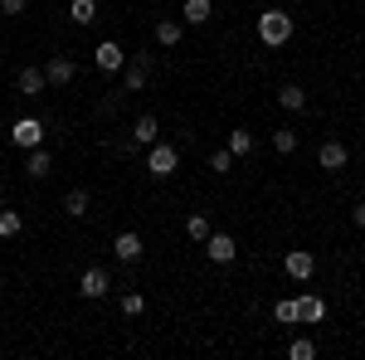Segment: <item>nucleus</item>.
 I'll return each mask as SVG.
<instances>
[{"instance_id":"f257e3e1","label":"nucleus","mask_w":365,"mask_h":360,"mask_svg":"<svg viewBox=\"0 0 365 360\" xmlns=\"http://www.w3.org/2000/svg\"><path fill=\"white\" fill-rule=\"evenodd\" d=\"M258 39H263L268 49L287 44V39H292V15L278 10V5H273V10H263V15H258Z\"/></svg>"},{"instance_id":"f03ea898","label":"nucleus","mask_w":365,"mask_h":360,"mask_svg":"<svg viewBox=\"0 0 365 360\" xmlns=\"http://www.w3.org/2000/svg\"><path fill=\"white\" fill-rule=\"evenodd\" d=\"M175 166H180V151H175L170 141H151V146H146V170H151L156 180L175 175Z\"/></svg>"},{"instance_id":"7ed1b4c3","label":"nucleus","mask_w":365,"mask_h":360,"mask_svg":"<svg viewBox=\"0 0 365 360\" xmlns=\"http://www.w3.org/2000/svg\"><path fill=\"white\" fill-rule=\"evenodd\" d=\"M10 141H15L20 151H34V146H44V122H39V117H20V122L10 127Z\"/></svg>"},{"instance_id":"20e7f679","label":"nucleus","mask_w":365,"mask_h":360,"mask_svg":"<svg viewBox=\"0 0 365 360\" xmlns=\"http://www.w3.org/2000/svg\"><path fill=\"white\" fill-rule=\"evenodd\" d=\"M93 63H98L103 73H122V68H127V49H122L117 39H103V44L93 49Z\"/></svg>"},{"instance_id":"39448f33","label":"nucleus","mask_w":365,"mask_h":360,"mask_svg":"<svg viewBox=\"0 0 365 360\" xmlns=\"http://www.w3.org/2000/svg\"><path fill=\"white\" fill-rule=\"evenodd\" d=\"M78 292H83L88 302L108 297V292H113V273H108V268H88V273L78 277Z\"/></svg>"},{"instance_id":"423d86ee","label":"nucleus","mask_w":365,"mask_h":360,"mask_svg":"<svg viewBox=\"0 0 365 360\" xmlns=\"http://www.w3.org/2000/svg\"><path fill=\"white\" fill-rule=\"evenodd\" d=\"M151 63H156L151 54H137L132 63H127V78H122V88H127V93H141V88H146V78H151Z\"/></svg>"},{"instance_id":"0eeeda50","label":"nucleus","mask_w":365,"mask_h":360,"mask_svg":"<svg viewBox=\"0 0 365 360\" xmlns=\"http://www.w3.org/2000/svg\"><path fill=\"white\" fill-rule=\"evenodd\" d=\"M205 253H210V263H234V234H215L210 229V239H205Z\"/></svg>"},{"instance_id":"6e6552de","label":"nucleus","mask_w":365,"mask_h":360,"mask_svg":"<svg viewBox=\"0 0 365 360\" xmlns=\"http://www.w3.org/2000/svg\"><path fill=\"white\" fill-rule=\"evenodd\" d=\"M282 268H287V277H297V282H307V277L317 273V258H312L307 249H292L287 258H282Z\"/></svg>"},{"instance_id":"1a4fd4ad","label":"nucleus","mask_w":365,"mask_h":360,"mask_svg":"<svg viewBox=\"0 0 365 360\" xmlns=\"http://www.w3.org/2000/svg\"><path fill=\"white\" fill-rule=\"evenodd\" d=\"M44 78H49V88H68V83H73V58L54 54L49 63H44Z\"/></svg>"},{"instance_id":"9d476101","label":"nucleus","mask_w":365,"mask_h":360,"mask_svg":"<svg viewBox=\"0 0 365 360\" xmlns=\"http://www.w3.org/2000/svg\"><path fill=\"white\" fill-rule=\"evenodd\" d=\"M15 88H20L25 98H39V93L49 88V78H44V68H34V63H29V68H20V73H15Z\"/></svg>"},{"instance_id":"9b49d317","label":"nucleus","mask_w":365,"mask_h":360,"mask_svg":"<svg viewBox=\"0 0 365 360\" xmlns=\"http://www.w3.org/2000/svg\"><path fill=\"white\" fill-rule=\"evenodd\" d=\"M113 253H117V263H137L141 258V234H117V244H113Z\"/></svg>"},{"instance_id":"f8f14e48","label":"nucleus","mask_w":365,"mask_h":360,"mask_svg":"<svg viewBox=\"0 0 365 360\" xmlns=\"http://www.w3.org/2000/svg\"><path fill=\"white\" fill-rule=\"evenodd\" d=\"M49 170H54V161H49V151H44V146H34V151L25 156V175H29V180H44Z\"/></svg>"},{"instance_id":"ddd939ff","label":"nucleus","mask_w":365,"mask_h":360,"mask_svg":"<svg viewBox=\"0 0 365 360\" xmlns=\"http://www.w3.org/2000/svg\"><path fill=\"white\" fill-rule=\"evenodd\" d=\"M322 317H327V302H322V297H297V322H307V326H317V322H322Z\"/></svg>"},{"instance_id":"4468645a","label":"nucleus","mask_w":365,"mask_h":360,"mask_svg":"<svg viewBox=\"0 0 365 360\" xmlns=\"http://www.w3.org/2000/svg\"><path fill=\"white\" fill-rule=\"evenodd\" d=\"M317 166L322 170H341L346 166V146H341V141H327V146L317 151Z\"/></svg>"},{"instance_id":"2eb2a0df","label":"nucleus","mask_w":365,"mask_h":360,"mask_svg":"<svg viewBox=\"0 0 365 360\" xmlns=\"http://www.w3.org/2000/svg\"><path fill=\"white\" fill-rule=\"evenodd\" d=\"M278 103H282L287 112H302V108H307V88H297V83H282V88H278Z\"/></svg>"},{"instance_id":"dca6fc26","label":"nucleus","mask_w":365,"mask_h":360,"mask_svg":"<svg viewBox=\"0 0 365 360\" xmlns=\"http://www.w3.org/2000/svg\"><path fill=\"white\" fill-rule=\"evenodd\" d=\"M225 151L234 156V161H239V156H253V132L234 127V132H229V146H225Z\"/></svg>"},{"instance_id":"f3484780","label":"nucleus","mask_w":365,"mask_h":360,"mask_svg":"<svg viewBox=\"0 0 365 360\" xmlns=\"http://www.w3.org/2000/svg\"><path fill=\"white\" fill-rule=\"evenodd\" d=\"M156 132H161V127H156V117L146 112V117H137V127H132V141H137V146H151V141H161Z\"/></svg>"},{"instance_id":"a211bd4d","label":"nucleus","mask_w":365,"mask_h":360,"mask_svg":"<svg viewBox=\"0 0 365 360\" xmlns=\"http://www.w3.org/2000/svg\"><path fill=\"white\" fill-rule=\"evenodd\" d=\"M180 15H185V25H205V20L215 15V5H210V0H185Z\"/></svg>"},{"instance_id":"6ab92c4d","label":"nucleus","mask_w":365,"mask_h":360,"mask_svg":"<svg viewBox=\"0 0 365 360\" xmlns=\"http://www.w3.org/2000/svg\"><path fill=\"white\" fill-rule=\"evenodd\" d=\"M25 234V215L20 210H0V239H20Z\"/></svg>"},{"instance_id":"aec40b11","label":"nucleus","mask_w":365,"mask_h":360,"mask_svg":"<svg viewBox=\"0 0 365 360\" xmlns=\"http://www.w3.org/2000/svg\"><path fill=\"white\" fill-rule=\"evenodd\" d=\"M88 205H93V200H88V190H68V195H63V215H68V220H83Z\"/></svg>"},{"instance_id":"412c9836","label":"nucleus","mask_w":365,"mask_h":360,"mask_svg":"<svg viewBox=\"0 0 365 360\" xmlns=\"http://www.w3.org/2000/svg\"><path fill=\"white\" fill-rule=\"evenodd\" d=\"M68 15H73V25H78V29L93 25V20H98V0H73V5H68Z\"/></svg>"},{"instance_id":"4be33fe9","label":"nucleus","mask_w":365,"mask_h":360,"mask_svg":"<svg viewBox=\"0 0 365 360\" xmlns=\"http://www.w3.org/2000/svg\"><path fill=\"white\" fill-rule=\"evenodd\" d=\"M156 44H161V49H175V44H180V25H175V20H156Z\"/></svg>"},{"instance_id":"5701e85b","label":"nucleus","mask_w":365,"mask_h":360,"mask_svg":"<svg viewBox=\"0 0 365 360\" xmlns=\"http://www.w3.org/2000/svg\"><path fill=\"white\" fill-rule=\"evenodd\" d=\"M273 151H278V156H292V151H297V132L278 127V132H273Z\"/></svg>"},{"instance_id":"b1692460","label":"nucleus","mask_w":365,"mask_h":360,"mask_svg":"<svg viewBox=\"0 0 365 360\" xmlns=\"http://www.w3.org/2000/svg\"><path fill=\"white\" fill-rule=\"evenodd\" d=\"M185 234H190V239H195V244H205V239H210V220H205V215H190V220H185Z\"/></svg>"},{"instance_id":"393cba45","label":"nucleus","mask_w":365,"mask_h":360,"mask_svg":"<svg viewBox=\"0 0 365 360\" xmlns=\"http://www.w3.org/2000/svg\"><path fill=\"white\" fill-rule=\"evenodd\" d=\"M273 317H278L282 326H297V297H282V302L273 307Z\"/></svg>"},{"instance_id":"a878e982","label":"nucleus","mask_w":365,"mask_h":360,"mask_svg":"<svg viewBox=\"0 0 365 360\" xmlns=\"http://www.w3.org/2000/svg\"><path fill=\"white\" fill-rule=\"evenodd\" d=\"M287 356H292V360H312V356H317V341H312V336H297V341L287 346Z\"/></svg>"},{"instance_id":"bb28decb","label":"nucleus","mask_w":365,"mask_h":360,"mask_svg":"<svg viewBox=\"0 0 365 360\" xmlns=\"http://www.w3.org/2000/svg\"><path fill=\"white\" fill-rule=\"evenodd\" d=\"M210 170H215V175L234 170V156H229V151H215V156H210Z\"/></svg>"},{"instance_id":"cd10ccee","label":"nucleus","mask_w":365,"mask_h":360,"mask_svg":"<svg viewBox=\"0 0 365 360\" xmlns=\"http://www.w3.org/2000/svg\"><path fill=\"white\" fill-rule=\"evenodd\" d=\"M141 292H127V297H122V312H127V317H141Z\"/></svg>"},{"instance_id":"c85d7f7f","label":"nucleus","mask_w":365,"mask_h":360,"mask_svg":"<svg viewBox=\"0 0 365 360\" xmlns=\"http://www.w3.org/2000/svg\"><path fill=\"white\" fill-rule=\"evenodd\" d=\"M0 10L5 15H25V0H0Z\"/></svg>"},{"instance_id":"c756f323","label":"nucleus","mask_w":365,"mask_h":360,"mask_svg":"<svg viewBox=\"0 0 365 360\" xmlns=\"http://www.w3.org/2000/svg\"><path fill=\"white\" fill-rule=\"evenodd\" d=\"M351 220H356V229H365V205H356V210H351Z\"/></svg>"},{"instance_id":"7c9ffc66","label":"nucleus","mask_w":365,"mask_h":360,"mask_svg":"<svg viewBox=\"0 0 365 360\" xmlns=\"http://www.w3.org/2000/svg\"><path fill=\"white\" fill-rule=\"evenodd\" d=\"M0 210H5V200H0Z\"/></svg>"}]
</instances>
